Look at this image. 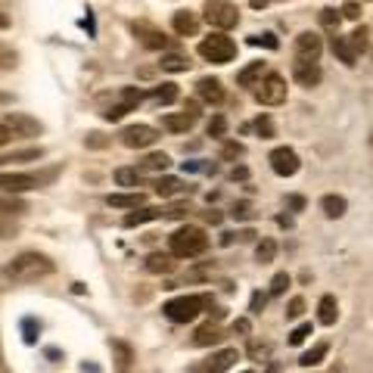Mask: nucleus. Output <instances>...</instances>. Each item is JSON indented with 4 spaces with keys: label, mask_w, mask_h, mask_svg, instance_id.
Wrapping results in <instances>:
<instances>
[{
    "label": "nucleus",
    "mask_w": 373,
    "mask_h": 373,
    "mask_svg": "<svg viewBox=\"0 0 373 373\" xmlns=\"http://www.w3.org/2000/svg\"><path fill=\"white\" fill-rule=\"evenodd\" d=\"M53 274V262L41 252H22L16 255L13 262H6L0 268V289H13V286H25V283H35L41 277Z\"/></svg>",
    "instance_id": "1"
},
{
    "label": "nucleus",
    "mask_w": 373,
    "mask_h": 373,
    "mask_svg": "<svg viewBox=\"0 0 373 373\" xmlns=\"http://www.w3.org/2000/svg\"><path fill=\"white\" fill-rule=\"evenodd\" d=\"M168 249H171V255H175V258H196V255H203V252L209 249V237H205L203 228L186 224V228L171 233Z\"/></svg>",
    "instance_id": "2"
},
{
    "label": "nucleus",
    "mask_w": 373,
    "mask_h": 373,
    "mask_svg": "<svg viewBox=\"0 0 373 373\" xmlns=\"http://www.w3.org/2000/svg\"><path fill=\"white\" fill-rule=\"evenodd\" d=\"M205 308H212V296H177L162 305V315L168 317L171 324H190V321H196Z\"/></svg>",
    "instance_id": "3"
},
{
    "label": "nucleus",
    "mask_w": 373,
    "mask_h": 373,
    "mask_svg": "<svg viewBox=\"0 0 373 373\" xmlns=\"http://www.w3.org/2000/svg\"><path fill=\"white\" fill-rule=\"evenodd\" d=\"M199 56L209 59V63H215V65H224L237 56V44H233L224 31H212L209 38L199 41Z\"/></svg>",
    "instance_id": "4"
},
{
    "label": "nucleus",
    "mask_w": 373,
    "mask_h": 373,
    "mask_svg": "<svg viewBox=\"0 0 373 373\" xmlns=\"http://www.w3.org/2000/svg\"><path fill=\"white\" fill-rule=\"evenodd\" d=\"M203 16H205V22L218 31H228L239 22V10L233 3H228V0H209Z\"/></svg>",
    "instance_id": "5"
},
{
    "label": "nucleus",
    "mask_w": 373,
    "mask_h": 373,
    "mask_svg": "<svg viewBox=\"0 0 373 373\" xmlns=\"http://www.w3.org/2000/svg\"><path fill=\"white\" fill-rule=\"evenodd\" d=\"M255 100L262 106H280V103H283V100H286V81H283V75H277V72H268V75L258 81Z\"/></svg>",
    "instance_id": "6"
},
{
    "label": "nucleus",
    "mask_w": 373,
    "mask_h": 373,
    "mask_svg": "<svg viewBox=\"0 0 373 373\" xmlns=\"http://www.w3.org/2000/svg\"><path fill=\"white\" fill-rule=\"evenodd\" d=\"M44 177L38 175H22V171H0V193H13V196H19V193H29L35 190V186H41Z\"/></svg>",
    "instance_id": "7"
},
{
    "label": "nucleus",
    "mask_w": 373,
    "mask_h": 373,
    "mask_svg": "<svg viewBox=\"0 0 373 373\" xmlns=\"http://www.w3.org/2000/svg\"><path fill=\"white\" fill-rule=\"evenodd\" d=\"M118 137H122V143L128 150H146V146H152L159 140V131L150 128V125H128Z\"/></svg>",
    "instance_id": "8"
},
{
    "label": "nucleus",
    "mask_w": 373,
    "mask_h": 373,
    "mask_svg": "<svg viewBox=\"0 0 373 373\" xmlns=\"http://www.w3.org/2000/svg\"><path fill=\"white\" fill-rule=\"evenodd\" d=\"M324 53V41L315 31H302L296 38V63H317Z\"/></svg>",
    "instance_id": "9"
},
{
    "label": "nucleus",
    "mask_w": 373,
    "mask_h": 373,
    "mask_svg": "<svg viewBox=\"0 0 373 373\" xmlns=\"http://www.w3.org/2000/svg\"><path fill=\"white\" fill-rule=\"evenodd\" d=\"M299 156L296 150H289V146H277L274 152H271V168H274V175L280 177H292L299 171Z\"/></svg>",
    "instance_id": "10"
},
{
    "label": "nucleus",
    "mask_w": 373,
    "mask_h": 373,
    "mask_svg": "<svg viewBox=\"0 0 373 373\" xmlns=\"http://www.w3.org/2000/svg\"><path fill=\"white\" fill-rule=\"evenodd\" d=\"M3 125L16 137H35V134H41V122H38V118H31V116H25V112H6Z\"/></svg>",
    "instance_id": "11"
},
{
    "label": "nucleus",
    "mask_w": 373,
    "mask_h": 373,
    "mask_svg": "<svg viewBox=\"0 0 373 373\" xmlns=\"http://www.w3.org/2000/svg\"><path fill=\"white\" fill-rule=\"evenodd\" d=\"M233 364H237V349H221L205 358L203 364H196L193 373H224V370H230Z\"/></svg>",
    "instance_id": "12"
},
{
    "label": "nucleus",
    "mask_w": 373,
    "mask_h": 373,
    "mask_svg": "<svg viewBox=\"0 0 373 373\" xmlns=\"http://www.w3.org/2000/svg\"><path fill=\"white\" fill-rule=\"evenodd\" d=\"M131 35H134L143 47H150V50H165V47H168V38H165L159 29L146 25V22H134V25H131Z\"/></svg>",
    "instance_id": "13"
},
{
    "label": "nucleus",
    "mask_w": 373,
    "mask_h": 373,
    "mask_svg": "<svg viewBox=\"0 0 373 373\" xmlns=\"http://www.w3.org/2000/svg\"><path fill=\"white\" fill-rule=\"evenodd\" d=\"M292 78H296L302 88H317L321 78H324V72H321L317 63H296L292 65Z\"/></svg>",
    "instance_id": "14"
},
{
    "label": "nucleus",
    "mask_w": 373,
    "mask_h": 373,
    "mask_svg": "<svg viewBox=\"0 0 373 373\" xmlns=\"http://www.w3.org/2000/svg\"><path fill=\"white\" fill-rule=\"evenodd\" d=\"M196 97L203 100V103H209V106L221 103L224 100V84L218 81V78H199L196 81Z\"/></svg>",
    "instance_id": "15"
},
{
    "label": "nucleus",
    "mask_w": 373,
    "mask_h": 373,
    "mask_svg": "<svg viewBox=\"0 0 373 373\" xmlns=\"http://www.w3.org/2000/svg\"><path fill=\"white\" fill-rule=\"evenodd\" d=\"M143 203H146V196L143 193H109L106 196V205H112V209H143Z\"/></svg>",
    "instance_id": "16"
},
{
    "label": "nucleus",
    "mask_w": 373,
    "mask_h": 373,
    "mask_svg": "<svg viewBox=\"0 0 373 373\" xmlns=\"http://www.w3.org/2000/svg\"><path fill=\"white\" fill-rule=\"evenodd\" d=\"M171 25H175V31L181 38H193L199 31V19H196V13H190V10H181V13H175V19H171Z\"/></svg>",
    "instance_id": "17"
},
{
    "label": "nucleus",
    "mask_w": 373,
    "mask_h": 373,
    "mask_svg": "<svg viewBox=\"0 0 373 373\" xmlns=\"http://www.w3.org/2000/svg\"><path fill=\"white\" fill-rule=\"evenodd\" d=\"M109 349L116 351V367H118V373H128L131 370V361H134V349H131L128 342H122V339H112Z\"/></svg>",
    "instance_id": "18"
},
{
    "label": "nucleus",
    "mask_w": 373,
    "mask_h": 373,
    "mask_svg": "<svg viewBox=\"0 0 373 373\" xmlns=\"http://www.w3.org/2000/svg\"><path fill=\"white\" fill-rule=\"evenodd\" d=\"M159 218H165V209H150V205H143L140 212H128V215H125V228H137V224L159 221Z\"/></svg>",
    "instance_id": "19"
},
{
    "label": "nucleus",
    "mask_w": 373,
    "mask_h": 373,
    "mask_svg": "<svg viewBox=\"0 0 373 373\" xmlns=\"http://www.w3.org/2000/svg\"><path fill=\"white\" fill-rule=\"evenodd\" d=\"M221 326L218 324H205V326H199L196 333H193V345H199V349H205V345H215V342H221Z\"/></svg>",
    "instance_id": "20"
},
{
    "label": "nucleus",
    "mask_w": 373,
    "mask_h": 373,
    "mask_svg": "<svg viewBox=\"0 0 373 373\" xmlns=\"http://www.w3.org/2000/svg\"><path fill=\"white\" fill-rule=\"evenodd\" d=\"M264 78V63H249L243 72L237 75L239 88H258V81Z\"/></svg>",
    "instance_id": "21"
},
{
    "label": "nucleus",
    "mask_w": 373,
    "mask_h": 373,
    "mask_svg": "<svg viewBox=\"0 0 373 373\" xmlns=\"http://www.w3.org/2000/svg\"><path fill=\"white\" fill-rule=\"evenodd\" d=\"M193 125H196V118H190L186 112H175V116H165L162 118V128H168L171 134H186Z\"/></svg>",
    "instance_id": "22"
},
{
    "label": "nucleus",
    "mask_w": 373,
    "mask_h": 373,
    "mask_svg": "<svg viewBox=\"0 0 373 373\" xmlns=\"http://www.w3.org/2000/svg\"><path fill=\"white\" fill-rule=\"evenodd\" d=\"M336 317H339V305H336V299H333V296H324L321 302H317V324L333 326V324H336Z\"/></svg>",
    "instance_id": "23"
},
{
    "label": "nucleus",
    "mask_w": 373,
    "mask_h": 373,
    "mask_svg": "<svg viewBox=\"0 0 373 373\" xmlns=\"http://www.w3.org/2000/svg\"><path fill=\"white\" fill-rule=\"evenodd\" d=\"M168 165H171L168 152H150V156L140 159L137 171H140V175H143V171H168Z\"/></svg>",
    "instance_id": "24"
},
{
    "label": "nucleus",
    "mask_w": 373,
    "mask_h": 373,
    "mask_svg": "<svg viewBox=\"0 0 373 373\" xmlns=\"http://www.w3.org/2000/svg\"><path fill=\"white\" fill-rule=\"evenodd\" d=\"M146 271H150V274H171V271H175V255L152 252V255L146 258Z\"/></svg>",
    "instance_id": "25"
},
{
    "label": "nucleus",
    "mask_w": 373,
    "mask_h": 373,
    "mask_svg": "<svg viewBox=\"0 0 373 373\" xmlns=\"http://www.w3.org/2000/svg\"><path fill=\"white\" fill-rule=\"evenodd\" d=\"M152 190H156L159 196H177V193H190V186L184 181H177V177H159V181L152 184Z\"/></svg>",
    "instance_id": "26"
},
{
    "label": "nucleus",
    "mask_w": 373,
    "mask_h": 373,
    "mask_svg": "<svg viewBox=\"0 0 373 373\" xmlns=\"http://www.w3.org/2000/svg\"><path fill=\"white\" fill-rule=\"evenodd\" d=\"M321 209H324L326 218H342L345 209H349V203H345L342 196H333V193H330V196L321 199Z\"/></svg>",
    "instance_id": "27"
},
{
    "label": "nucleus",
    "mask_w": 373,
    "mask_h": 373,
    "mask_svg": "<svg viewBox=\"0 0 373 373\" xmlns=\"http://www.w3.org/2000/svg\"><path fill=\"white\" fill-rule=\"evenodd\" d=\"M326 351H330V345H326V342L311 345V349L305 351L302 358H299V364H302V367H317V364H321L324 358H326Z\"/></svg>",
    "instance_id": "28"
},
{
    "label": "nucleus",
    "mask_w": 373,
    "mask_h": 373,
    "mask_svg": "<svg viewBox=\"0 0 373 373\" xmlns=\"http://www.w3.org/2000/svg\"><path fill=\"white\" fill-rule=\"evenodd\" d=\"M333 53H336L339 63H345V65H355V59H358V53L351 50V44H349V38H333Z\"/></svg>",
    "instance_id": "29"
},
{
    "label": "nucleus",
    "mask_w": 373,
    "mask_h": 373,
    "mask_svg": "<svg viewBox=\"0 0 373 373\" xmlns=\"http://www.w3.org/2000/svg\"><path fill=\"white\" fill-rule=\"evenodd\" d=\"M0 212L3 215H22V212H29V205L19 196H13V193H0Z\"/></svg>",
    "instance_id": "30"
},
{
    "label": "nucleus",
    "mask_w": 373,
    "mask_h": 373,
    "mask_svg": "<svg viewBox=\"0 0 373 373\" xmlns=\"http://www.w3.org/2000/svg\"><path fill=\"white\" fill-rule=\"evenodd\" d=\"M159 65H162V72H186L190 69V59L184 53H165Z\"/></svg>",
    "instance_id": "31"
},
{
    "label": "nucleus",
    "mask_w": 373,
    "mask_h": 373,
    "mask_svg": "<svg viewBox=\"0 0 373 373\" xmlns=\"http://www.w3.org/2000/svg\"><path fill=\"white\" fill-rule=\"evenodd\" d=\"M274 255H277V243L271 237H264L262 243L255 246V262L258 264H271V262H274Z\"/></svg>",
    "instance_id": "32"
},
{
    "label": "nucleus",
    "mask_w": 373,
    "mask_h": 373,
    "mask_svg": "<svg viewBox=\"0 0 373 373\" xmlns=\"http://www.w3.org/2000/svg\"><path fill=\"white\" fill-rule=\"evenodd\" d=\"M177 97H181V93H177V84H171V81L159 84V88L152 90V100H156V103H175Z\"/></svg>",
    "instance_id": "33"
},
{
    "label": "nucleus",
    "mask_w": 373,
    "mask_h": 373,
    "mask_svg": "<svg viewBox=\"0 0 373 373\" xmlns=\"http://www.w3.org/2000/svg\"><path fill=\"white\" fill-rule=\"evenodd\" d=\"M116 181H118V186H140L143 175H140L137 168H118L116 171Z\"/></svg>",
    "instance_id": "34"
},
{
    "label": "nucleus",
    "mask_w": 373,
    "mask_h": 373,
    "mask_svg": "<svg viewBox=\"0 0 373 373\" xmlns=\"http://www.w3.org/2000/svg\"><path fill=\"white\" fill-rule=\"evenodd\" d=\"M349 44H351V50H355V53L367 50V29H364V25H358V29L349 35Z\"/></svg>",
    "instance_id": "35"
},
{
    "label": "nucleus",
    "mask_w": 373,
    "mask_h": 373,
    "mask_svg": "<svg viewBox=\"0 0 373 373\" xmlns=\"http://www.w3.org/2000/svg\"><path fill=\"white\" fill-rule=\"evenodd\" d=\"M205 131H209V137H218V140H221L224 134H228V118H224V116H215V118L209 122V128H205Z\"/></svg>",
    "instance_id": "36"
},
{
    "label": "nucleus",
    "mask_w": 373,
    "mask_h": 373,
    "mask_svg": "<svg viewBox=\"0 0 373 373\" xmlns=\"http://www.w3.org/2000/svg\"><path fill=\"white\" fill-rule=\"evenodd\" d=\"M249 44H252V47H268V50H277V47H280V41H277L274 35H271V31H264V35L249 38Z\"/></svg>",
    "instance_id": "37"
},
{
    "label": "nucleus",
    "mask_w": 373,
    "mask_h": 373,
    "mask_svg": "<svg viewBox=\"0 0 373 373\" xmlns=\"http://www.w3.org/2000/svg\"><path fill=\"white\" fill-rule=\"evenodd\" d=\"M308 336H311V321H308V324H299L296 330L289 333V345H302Z\"/></svg>",
    "instance_id": "38"
},
{
    "label": "nucleus",
    "mask_w": 373,
    "mask_h": 373,
    "mask_svg": "<svg viewBox=\"0 0 373 373\" xmlns=\"http://www.w3.org/2000/svg\"><path fill=\"white\" fill-rule=\"evenodd\" d=\"M38 330H41V324H38L35 317H25V321H22V333H25V342H29V345L38 339Z\"/></svg>",
    "instance_id": "39"
},
{
    "label": "nucleus",
    "mask_w": 373,
    "mask_h": 373,
    "mask_svg": "<svg viewBox=\"0 0 373 373\" xmlns=\"http://www.w3.org/2000/svg\"><path fill=\"white\" fill-rule=\"evenodd\" d=\"M140 100H143V93H140L137 88H122V103L128 106V109H134Z\"/></svg>",
    "instance_id": "40"
},
{
    "label": "nucleus",
    "mask_w": 373,
    "mask_h": 373,
    "mask_svg": "<svg viewBox=\"0 0 373 373\" xmlns=\"http://www.w3.org/2000/svg\"><path fill=\"white\" fill-rule=\"evenodd\" d=\"M289 283H292L289 274H277L274 280H271V296H283L286 286H289Z\"/></svg>",
    "instance_id": "41"
},
{
    "label": "nucleus",
    "mask_w": 373,
    "mask_h": 373,
    "mask_svg": "<svg viewBox=\"0 0 373 373\" xmlns=\"http://www.w3.org/2000/svg\"><path fill=\"white\" fill-rule=\"evenodd\" d=\"M321 22L326 25V29H339V22H342V16H339L336 10H330V6H326V10H321Z\"/></svg>",
    "instance_id": "42"
},
{
    "label": "nucleus",
    "mask_w": 373,
    "mask_h": 373,
    "mask_svg": "<svg viewBox=\"0 0 373 373\" xmlns=\"http://www.w3.org/2000/svg\"><path fill=\"white\" fill-rule=\"evenodd\" d=\"M128 106H125V103H118V106H109V109H106L103 112V116H106V122H118V118H125V116H128Z\"/></svg>",
    "instance_id": "43"
},
{
    "label": "nucleus",
    "mask_w": 373,
    "mask_h": 373,
    "mask_svg": "<svg viewBox=\"0 0 373 373\" xmlns=\"http://www.w3.org/2000/svg\"><path fill=\"white\" fill-rule=\"evenodd\" d=\"M255 131L262 137H274V122H271L268 116H262V118H255Z\"/></svg>",
    "instance_id": "44"
},
{
    "label": "nucleus",
    "mask_w": 373,
    "mask_h": 373,
    "mask_svg": "<svg viewBox=\"0 0 373 373\" xmlns=\"http://www.w3.org/2000/svg\"><path fill=\"white\" fill-rule=\"evenodd\" d=\"M305 315V302H302V299H292V302H289V308H286V317H289V321H296V317H302Z\"/></svg>",
    "instance_id": "45"
},
{
    "label": "nucleus",
    "mask_w": 373,
    "mask_h": 373,
    "mask_svg": "<svg viewBox=\"0 0 373 373\" xmlns=\"http://www.w3.org/2000/svg\"><path fill=\"white\" fill-rule=\"evenodd\" d=\"M264 305H268V296H264V292H255V296H252V302H249V311H252V315H262Z\"/></svg>",
    "instance_id": "46"
},
{
    "label": "nucleus",
    "mask_w": 373,
    "mask_h": 373,
    "mask_svg": "<svg viewBox=\"0 0 373 373\" xmlns=\"http://www.w3.org/2000/svg\"><path fill=\"white\" fill-rule=\"evenodd\" d=\"M339 13H342L345 19H361V6H358L355 0H349V3H345L342 10H339Z\"/></svg>",
    "instance_id": "47"
},
{
    "label": "nucleus",
    "mask_w": 373,
    "mask_h": 373,
    "mask_svg": "<svg viewBox=\"0 0 373 373\" xmlns=\"http://www.w3.org/2000/svg\"><path fill=\"white\" fill-rule=\"evenodd\" d=\"M249 355L255 358V361H262V358H268V355H271V345H258V342H252V345H249Z\"/></svg>",
    "instance_id": "48"
},
{
    "label": "nucleus",
    "mask_w": 373,
    "mask_h": 373,
    "mask_svg": "<svg viewBox=\"0 0 373 373\" xmlns=\"http://www.w3.org/2000/svg\"><path fill=\"white\" fill-rule=\"evenodd\" d=\"M233 218H239V221H246V218H252L249 203H237V205H233Z\"/></svg>",
    "instance_id": "49"
},
{
    "label": "nucleus",
    "mask_w": 373,
    "mask_h": 373,
    "mask_svg": "<svg viewBox=\"0 0 373 373\" xmlns=\"http://www.w3.org/2000/svg\"><path fill=\"white\" fill-rule=\"evenodd\" d=\"M224 156H228V159L243 156V146H239V143H224Z\"/></svg>",
    "instance_id": "50"
},
{
    "label": "nucleus",
    "mask_w": 373,
    "mask_h": 373,
    "mask_svg": "<svg viewBox=\"0 0 373 373\" xmlns=\"http://www.w3.org/2000/svg\"><path fill=\"white\" fill-rule=\"evenodd\" d=\"M88 146H93V150H100V146H106V137L103 134H88V140H84Z\"/></svg>",
    "instance_id": "51"
},
{
    "label": "nucleus",
    "mask_w": 373,
    "mask_h": 373,
    "mask_svg": "<svg viewBox=\"0 0 373 373\" xmlns=\"http://www.w3.org/2000/svg\"><path fill=\"white\" fill-rule=\"evenodd\" d=\"M13 137H16V134H13V131L10 128H6V125L3 122H0V146H6V143H10V140Z\"/></svg>",
    "instance_id": "52"
},
{
    "label": "nucleus",
    "mask_w": 373,
    "mask_h": 373,
    "mask_svg": "<svg viewBox=\"0 0 373 373\" xmlns=\"http://www.w3.org/2000/svg\"><path fill=\"white\" fill-rule=\"evenodd\" d=\"M184 112H186L190 118H199V103H193V100H190V103L184 106Z\"/></svg>",
    "instance_id": "53"
},
{
    "label": "nucleus",
    "mask_w": 373,
    "mask_h": 373,
    "mask_svg": "<svg viewBox=\"0 0 373 373\" xmlns=\"http://www.w3.org/2000/svg\"><path fill=\"white\" fill-rule=\"evenodd\" d=\"M246 177H249V171L246 168H233L230 171V181H246Z\"/></svg>",
    "instance_id": "54"
},
{
    "label": "nucleus",
    "mask_w": 373,
    "mask_h": 373,
    "mask_svg": "<svg viewBox=\"0 0 373 373\" xmlns=\"http://www.w3.org/2000/svg\"><path fill=\"white\" fill-rule=\"evenodd\" d=\"M233 333H249V321H246V317H239V321L233 324Z\"/></svg>",
    "instance_id": "55"
},
{
    "label": "nucleus",
    "mask_w": 373,
    "mask_h": 373,
    "mask_svg": "<svg viewBox=\"0 0 373 373\" xmlns=\"http://www.w3.org/2000/svg\"><path fill=\"white\" fill-rule=\"evenodd\" d=\"M289 209H296V212L305 209V199L302 196H289Z\"/></svg>",
    "instance_id": "56"
},
{
    "label": "nucleus",
    "mask_w": 373,
    "mask_h": 373,
    "mask_svg": "<svg viewBox=\"0 0 373 373\" xmlns=\"http://www.w3.org/2000/svg\"><path fill=\"white\" fill-rule=\"evenodd\" d=\"M205 221H212V224H218V221H221V215H218V212H205Z\"/></svg>",
    "instance_id": "57"
},
{
    "label": "nucleus",
    "mask_w": 373,
    "mask_h": 373,
    "mask_svg": "<svg viewBox=\"0 0 373 373\" xmlns=\"http://www.w3.org/2000/svg\"><path fill=\"white\" fill-rule=\"evenodd\" d=\"M277 224H283V228H289V224H292V218H289V215H280V218H277Z\"/></svg>",
    "instance_id": "58"
},
{
    "label": "nucleus",
    "mask_w": 373,
    "mask_h": 373,
    "mask_svg": "<svg viewBox=\"0 0 373 373\" xmlns=\"http://www.w3.org/2000/svg\"><path fill=\"white\" fill-rule=\"evenodd\" d=\"M0 29H10V16L6 13H0Z\"/></svg>",
    "instance_id": "59"
},
{
    "label": "nucleus",
    "mask_w": 373,
    "mask_h": 373,
    "mask_svg": "<svg viewBox=\"0 0 373 373\" xmlns=\"http://www.w3.org/2000/svg\"><path fill=\"white\" fill-rule=\"evenodd\" d=\"M264 3H268V0H252V6H264Z\"/></svg>",
    "instance_id": "60"
},
{
    "label": "nucleus",
    "mask_w": 373,
    "mask_h": 373,
    "mask_svg": "<svg viewBox=\"0 0 373 373\" xmlns=\"http://www.w3.org/2000/svg\"><path fill=\"white\" fill-rule=\"evenodd\" d=\"M3 162H6V159H3V156H0V165H3Z\"/></svg>",
    "instance_id": "61"
},
{
    "label": "nucleus",
    "mask_w": 373,
    "mask_h": 373,
    "mask_svg": "<svg viewBox=\"0 0 373 373\" xmlns=\"http://www.w3.org/2000/svg\"><path fill=\"white\" fill-rule=\"evenodd\" d=\"M243 373H252V370H243Z\"/></svg>",
    "instance_id": "62"
}]
</instances>
